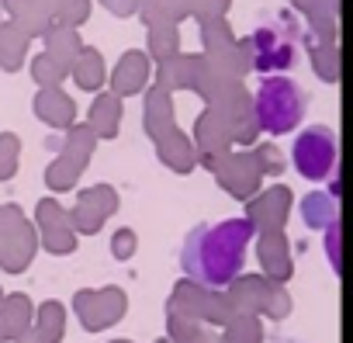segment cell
<instances>
[{"label":"cell","mask_w":353,"mask_h":343,"mask_svg":"<svg viewBox=\"0 0 353 343\" xmlns=\"http://www.w3.org/2000/svg\"><path fill=\"white\" fill-rule=\"evenodd\" d=\"M253 236H256L253 219H225L215 226H198L181 250V267L201 288H229L243 271L246 246L253 243Z\"/></svg>","instance_id":"1"},{"label":"cell","mask_w":353,"mask_h":343,"mask_svg":"<svg viewBox=\"0 0 353 343\" xmlns=\"http://www.w3.org/2000/svg\"><path fill=\"white\" fill-rule=\"evenodd\" d=\"M253 111L263 132L284 135V132H294L298 121L305 118V94L291 77H267L256 90Z\"/></svg>","instance_id":"2"},{"label":"cell","mask_w":353,"mask_h":343,"mask_svg":"<svg viewBox=\"0 0 353 343\" xmlns=\"http://www.w3.org/2000/svg\"><path fill=\"white\" fill-rule=\"evenodd\" d=\"M291 156H294V166H298L301 177L325 181L332 170H336V135H332V128H325V125L305 128L294 139Z\"/></svg>","instance_id":"3"},{"label":"cell","mask_w":353,"mask_h":343,"mask_svg":"<svg viewBox=\"0 0 353 343\" xmlns=\"http://www.w3.org/2000/svg\"><path fill=\"white\" fill-rule=\"evenodd\" d=\"M250 56L260 73H277L294 63V39L281 25H263L250 35Z\"/></svg>","instance_id":"4"}]
</instances>
